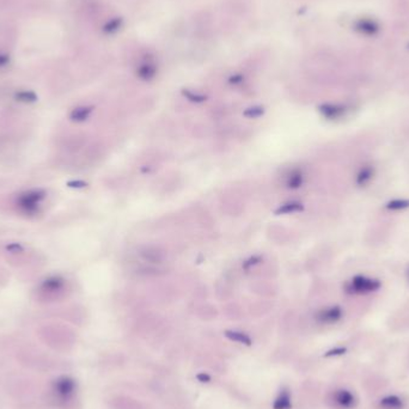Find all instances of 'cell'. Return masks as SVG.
<instances>
[{
	"instance_id": "17",
	"label": "cell",
	"mask_w": 409,
	"mask_h": 409,
	"mask_svg": "<svg viewBox=\"0 0 409 409\" xmlns=\"http://www.w3.org/2000/svg\"><path fill=\"white\" fill-rule=\"evenodd\" d=\"M46 289L48 290H52V291H56L59 290L61 286H63V280L60 278H52V279H48L46 280Z\"/></svg>"
},
{
	"instance_id": "8",
	"label": "cell",
	"mask_w": 409,
	"mask_h": 409,
	"mask_svg": "<svg viewBox=\"0 0 409 409\" xmlns=\"http://www.w3.org/2000/svg\"><path fill=\"white\" fill-rule=\"evenodd\" d=\"M334 398H335L336 403L342 408H351L353 407L355 403V398L353 396V394H352L351 391L344 389L337 390Z\"/></svg>"
},
{
	"instance_id": "12",
	"label": "cell",
	"mask_w": 409,
	"mask_h": 409,
	"mask_svg": "<svg viewBox=\"0 0 409 409\" xmlns=\"http://www.w3.org/2000/svg\"><path fill=\"white\" fill-rule=\"evenodd\" d=\"M303 205L300 202H297V201H292V202H287L283 203L280 206L278 210L275 211V214H289V213H294V212H300L303 211Z\"/></svg>"
},
{
	"instance_id": "15",
	"label": "cell",
	"mask_w": 409,
	"mask_h": 409,
	"mask_svg": "<svg viewBox=\"0 0 409 409\" xmlns=\"http://www.w3.org/2000/svg\"><path fill=\"white\" fill-rule=\"evenodd\" d=\"M154 74H156V67L153 65L146 64L139 68V75L142 79H151L153 78Z\"/></svg>"
},
{
	"instance_id": "9",
	"label": "cell",
	"mask_w": 409,
	"mask_h": 409,
	"mask_svg": "<svg viewBox=\"0 0 409 409\" xmlns=\"http://www.w3.org/2000/svg\"><path fill=\"white\" fill-rule=\"evenodd\" d=\"M292 408V401H291V395L289 390H282L279 394V396L275 398L273 403V409H291Z\"/></svg>"
},
{
	"instance_id": "20",
	"label": "cell",
	"mask_w": 409,
	"mask_h": 409,
	"mask_svg": "<svg viewBox=\"0 0 409 409\" xmlns=\"http://www.w3.org/2000/svg\"><path fill=\"white\" fill-rule=\"evenodd\" d=\"M17 98L21 100H24V102H32V100L36 99V96H35V93H32V92L24 91V92L18 93Z\"/></svg>"
},
{
	"instance_id": "2",
	"label": "cell",
	"mask_w": 409,
	"mask_h": 409,
	"mask_svg": "<svg viewBox=\"0 0 409 409\" xmlns=\"http://www.w3.org/2000/svg\"><path fill=\"white\" fill-rule=\"evenodd\" d=\"M382 287L378 279L369 278L365 275H355L347 285V292L352 294H367L376 292Z\"/></svg>"
},
{
	"instance_id": "16",
	"label": "cell",
	"mask_w": 409,
	"mask_h": 409,
	"mask_svg": "<svg viewBox=\"0 0 409 409\" xmlns=\"http://www.w3.org/2000/svg\"><path fill=\"white\" fill-rule=\"evenodd\" d=\"M141 255L144 256V258H146V260L149 261H152V262H158L160 261V253L158 251L157 249H146L145 251H142Z\"/></svg>"
},
{
	"instance_id": "5",
	"label": "cell",
	"mask_w": 409,
	"mask_h": 409,
	"mask_svg": "<svg viewBox=\"0 0 409 409\" xmlns=\"http://www.w3.org/2000/svg\"><path fill=\"white\" fill-rule=\"evenodd\" d=\"M319 111L328 120H336V118L343 116L346 113V108L337 106V104H323L319 107Z\"/></svg>"
},
{
	"instance_id": "14",
	"label": "cell",
	"mask_w": 409,
	"mask_h": 409,
	"mask_svg": "<svg viewBox=\"0 0 409 409\" xmlns=\"http://www.w3.org/2000/svg\"><path fill=\"white\" fill-rule=\"evenodd\" d=\"M91 108L89 107H81V108H77L73 113H72V118H73L74 121H84L86 117L89 116L90 113H91Z\"/></svg>"
},
{
	"instance_id": "24",
	"label": "cell",
	"mask_w": 409,
	"mask_h": 409,
	"mask_svg": "<svg viewBox=\"0 0 409 409\" xmlns=\"http://www.w3.org/2000/svg\"><path fill=\"white\" fill-rule=\"evenodd\" d=\"M257 262H260V257L258 256H254V257H251V258H249V260H248L246 263H244V268H249L251 264H256Z\"/></svg>"
},
{
	"instance_id": "23",
	"label": "cell",
	"mask_w": 409,
	"mask_h": 409,
	"mask_svg": "<svg viewBox=\"0 0 409 409\" xmlns=\"http://www.w3.org/2000/svg\"><path fill=\"white\" fill-rule=\"evenodd\" d=\"M9 63H10V56L7 55V54L0 53V67L6 66Z\"/></svg>"
},
{
	"instance_id": "4",
	"label": "cell",
	"mask_w": 409,
	"mask_h": 409,
	"mask_svg": "<svg viewBox=\"0 0 409 409\" xmlns=\"http://www.w3.org/2000/svg\"><path fill=\"white\" fill-rule=\"evenodd\" d=\"M317 321L321 323H326V324H332V323L339 322L341 317H342V309L340 306H332L323 309L317 314Z\"/></svg>"
},
{
	"instance_id": "19",
	"label": "cell",
	"mask_w": 409,
	"mask_h": 409,
	"mask_svg": "<svg viewBox=\"0 0 409 409\" xmlns=\"http://www.w3.org/2000/svg\"><path fill=\"white\" fill-rule=\"evenodd\" d=\"M183 93H185V96L187 97V98L192 100V102L200 103V102H203V100L206 99V97H205V96L197 95V93H193V92L188 91V90H186V91H183Z\"/></svg>"
},
{
	"instance_id": "21",
	"label": "cell",
	"mask_w": 409,
	"mask_h": 409,
	"mask_svg": "<svg viewBox=\"0 0 409 409\" xmlns=\"http://www.w3.org/2000/svg\"><path fill=\"white\" fill-rule=\"evenodd\" d=\"M347 352V348L344 347H337V348H333V350H330L326 352L324 354V357H336V355H342Z\"/></svg>"
},
{
	"instance_id": "11",
	"label": "cell",
	"mask_w": 409,
	"mask_h": 409,
	"mask_svg": "<svg viewBox=\"0 0 409 409\" xmlns=\"http://www.w3.org/2000/svg\"><path fill=\"white\" fill-rule=\"evenodd\" d=\"M379 405L384 409H402L403 403H402L401 398L396 396V395H390V396L382 398Z\"/></svg>"
},
{
	"instance_id": "3",
	"label": "cell",
	"mask_w": 409,
	"mask_h": 409,
	"mask_svg": "<svg viewBox=\"0 0 409 409\" xmlns=\"http://www.w3.org/2000/svg\"><path fill=\"white\" fill-rule=\"evenodd\" d=\"M75 382L70 377H60L54 382V391L61 398H70L75 391Z\"/></svg>"
},
{
	"instance_id": "10",
	"label": "cell",
	"mask_w": 409,
	"mask_h": 409,
	"mask_svg": "<svg viewBox=\"0 0 409 409\" xmlns=\"http://www.w3.org/2000/svg\"><path fill=\"white\" fill-rule=\"evenodd\" d=\"M225 336L228 337L229 340L235 341V342H239L242 344H246V346H251V344H253V341H251L250 336L246 333L236 332V330H226Z\"/></svg>"
},
{
	"instance_id": "13",
	"label": "cell",
	"mask_w": 409,
	"mask_h": 409,
	"mask_svg": "<svg viewBox=\"0 0 409 409\" xmlns=\"http://www.w3.org/2000/svg\"><path fill=\"white\" fill-rule=\"evenodd\" d=\"M385 208L389 211H403L409 208V199H394L386 202Z\"/></svg>"
},
{
	"instance_id": "18",
	"label": "cell",
	"mask_w": 409,
	"mask_h": 409,
	"mask_svg": "<svg viewBox=\"0 0 409 409\" xmlns=\"http://www.w3.org/2000/svg\"><path fill=\"white\" fill-rule=\"evenodd\" d=\"M263 113H264L263 108L254 107V108H249V109H247L246 111H244V115H246V116H249V117H257V116H261Z\"/></svg>"
},
{
	"instance_id": "6",
	"label": "cell",
	"mask_w": 409,
	"mask_h": 409,
	"mask_svg": "<svg viewBox=\"0 0 409 409\" xmlns=\"http://www.w3.org/2000/svg\"><path fill=\"white\" fill-rule=\"evenodd\" d=\"M304 172L301 169H292L286 176V187L290 189H298L304 183Z\"/></svg>"
},
{
	"instance_id": "25",
	"label": "cell",
	"mask_w": 409,
	"mask_h": 409,
	"mask_svg": "<svg viewBox=\"0 0 409 409\" xmlns=\"http://www.w3.org/2000/svg\"><path fill=\"white\" fill-rule=\"evenodd\" d=\"M117 28H118V22H117V21H114V22H111L110 24H108V25H107L106 30L113 31V30H116Z\"/></svg>"
},
{
	"instance_id": "1",
	"label": "cell",
	"mask_w": 409,
	"mask_h": 409,
	"mask_svg": "<svg viewBox=\"0 0 409 409\" xmlns=\"http://www.w3.org/2000/svg\"><path fill=\"white\" fill-rule=\"evenodd\" d=\"M45 193L42 190H29L18 197L17 206L25 214H35L45 200Z\"/></svg>"
},
{
	"instance_id": "7",
	"label": "cell",
	"mask_w": 409,
	"mask_h": 409,
	"mask_svg": "<svg viewBox=\"0 0 409 409\" xmlns=\"http://www.w3.org/2000/svg\"><path fill=\"white\" fill-rule=\"evenodd\" d=\"M373 177H375V168H373L372 165H364V167L358 171L355 182H357V185L359 187H365L372 181Z\"/></svg>"
},
{
	"instance_id": "26",
	"label": "cell",
	"mask_w": 409,
	"mask_h": 409,
	"mask_svg": "<svg viewBox=\"0 0 409 409\" xmlns=\"http://www.w3.org/2000/svg\"><path fill=\"white\" fill-rule=\"evenodd\" d=\"M408 278H409V269H408Z\"/></svg>"
},
{
	"instance_id": "22",
	"label": "cell",
	"mask_w": 409,
	"mask_h": 409,
	"mask_svg": "<svg viewBox=\"0 0 409 409\" xmlns=\"http://www.w3.org/2000/svg\"><path fill=\"white\" fill-rule=\"evenodd\" d=\"M196 379L199 380V382H201V383H210L212 378H211V376L208 375V373L200 372L199 375L196 376Z\"/></svg>"
}]
</instances>
